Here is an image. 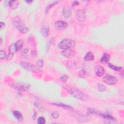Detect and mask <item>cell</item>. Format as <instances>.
<instances>
[{
	"label": "cell",
	"instance_id": "6da1fadb",
	"mask_svg": "<svg viewBox=\"0 0 124 124\" xmlns=\"http://www.w3.org/2000/svg\"><path fill=\"white\" fill-rule=\"evenodd\" d=\"M64 88L74 97L83 101H86L88 100V96L86 94L77 89L69 86H65Z\"/></svg>",
	"mask_w": 124,
	"mask_h": 124
},
{
	"label": "cell",
	"instance_id": "7a4b0ae2",
	"mask_svg": "<svg viewBox=\"0 0 124 124\" xmlns=\"http://www.w3.org/2000/svg\"><path fill=\"white\" fill-rule=\"evenodd\" d=\"M13 23L14 25L22 34H26L29 31V29L26 26L23 21L18 17L14 18Z\"/></svg>",
	"mask_w": 124,
	"mask_h": 124
},
{
	"label": "cell",
	"instance_id": "3957f363",
	"mask_svg": "<svg viewBox=\"0 0 124 124\" xmlns=\"http://www.w3.org/2000/svg\"><path fill=\"white\" fill-rule=\"evenodd\" d=\"M75 43L74 40L71 39L65 38L59 43L58 45V47L60 49L65 50V49H71L72 47L75 46Z\"/></svg>",
	"mask_w": 124,
	"mask_h": 124
},
{
	"label": "cell",
	"instance_id": "277c9868",
	"mask_svg": "<svg viewBox=\"0 0 124 124\" xmlns=\"http://www.w3.org/2000/svg\"><path fill=\"white\" fill-rule=\"evenodd\" d=\"M10 86L17 90L25 92L28 91L30 87L29 84L21 83H12L10 84Z\"/></svg>",
	"mask_w": 124,
	"mask_h": 124
},
{
	"label": "cell",
	"instance_id": "5b68a950",
	"mask_svg": "<svg viewBox=\"0 0 124 124\" xmlns=\"http://www.w3.org/2000/svg\"><path fill=\"white\" fill-rule=\"evenodd\" d=\"M20 65L22 67L26 69V70L34 72H37L39 71V68L38 67H35V65H33L32 64L27 63L25 62H22L20 63Z\"/></svg>",
	"mask_w": 124,
	"mask_h": 124
},
{
	"label": "cell",
	"instance_id": "8992f818",
	"mask_svg": "<svg viewBox=\"0 0 124 124\" xmlns=\"http://www.w3.org/2000/svg\"><path fill=\"white\" fill-rule=\"evenodd\" d=\"M103 82L109 85H114L118 82V79L114 76L107 75L103 78Z\"/></svg>",
	"mask_w": 124,
	"mask_h": 124
},
{
	"label": "cell",
	"instance_id": "52a82bcc",
	"mask_svg": "<svg viewBox=\"0 0 124 124\" xmlns=\"http://www.w3.org/2000/svg\"><path fill=\"white\" fill-rule=\"evenodd\" d=\"M76 18L77 20L83 22L86 19V12L84 9L78 10L76 13Z\"/></svg>",
	"mask_w": 124,
	"mask_h": 124
},
{
	"label": "cell",
	"instance_id": "ba28073f",
	"mask_svg": "<svg viewBox=\"0 0 124 124\" xmlns=\"http://www.w3.org/2000/svg\"><path fill=\"white\" fill-rule=\"evenodd\" d=\"M61 54L62 55H63L64 57L67 58H73L76 55L75 52L72 50L71 49H65V50L63 51Z\"/></svg>",
	"mask_w": 124,
	"mask_h": 124
},
{
	"label": "cell",
	"instance_id": "9c48e42d",
	"mask_svg": "<svg viewBox=\"0 0 124 124\" xmlns=\"http://www.w3.org/2000/svg\"><path fill=\"white\" fill-rule=\"evenodd\" d=\"M68 26L67 22L62 20H58L55 23V27L58 30H62L65 29Z\"/></svg>",
	"mask_w": 124,
	"mask_h": 124
},
{
	"label": "cell",
	"instance_id": "30bf717a",
	"mask_svg": "<svg viewBox=\"0 0 124 124\" xmlns=\"http://www.w3.org/2000/svg\"><path fill=\"white\" fill-rule=\"evenodd\" d=\"M16 52H17V51H16V47L15 46V44H11L9 47V53H8L7 57V60H11L13 57L14 53Z\"/></svg>",
	"mask_w": 124,
	"mask_h": 124
},
{
	"label": "cell",
	"instance_id": "8fae6325",
	"mask_svg": "<svg viewBox=\"0 0 124 124\" xmlns=\"http://www.w3.org/2000/svg\"><path fill=\"white\" fill-rule=\"evenodd\" d=\"M94 72L97 76L101 77L104 75L105 70L102 66L100 65H97L94 67Z\"/></svg>",
	"mask_w": 124,
	"mask_h": 124
},
{
	"label": "cell",
	"instance_id": "7c38bea8",
	"mask_svg": "<svg viewBox=\"0 0 124 124\" xmlns=\"http://www.w3.org/2000/svg\"><path fill=\"white\" fill-rule=\"evenodd\" d=\"M100 116L103 117L104 118L106 123H113L115 122L116 119L112 117V116L108 114H105L101 113Z\"/></svg>",
	"mask_w": 124,
	"mask_h": 124
},
{
	"label": "cell",
	"instance_id": "4fadbf2b",
	"mask_svg": "<svg viewBox=\"0 0 124 124\" xmlns=\"http://www.w3.org/2000/svg\"><path fill=\"white\" fill-rule=\"evenodd\" d=\"M63 15L65 18H69L72 15V11L69 6H65L63 10Z\"/></svg>",
	"mask_w": 124,
	"mask_h": 124
},
{
	"label": "cell",
	"instance_id": "5bb4252c",
	"mask_svg": "<svg viewBox=\"0 0 124 124\" xmlns=\"http://www.w3.org/2000/svg\"><path fill=\"white\" fill-rule=\"evenodd\" d=\"M41 33L42 35L43 36L46 37L48 36V35H49V33H50L48 26L46 25L43 26L41 29Z\"/></svg>",
	"mask_w": 124,
	"mask_h": 124
},
{
	"label": "cell",
	"instance_id": "9a60e30c",
	"mask_svg": "<svg viewBox=\"0 0 124 124\" xmlns=\"http://www.w3.org/2000/svg\"><path fill=\"white\" fill-rule=\"evenodd\" d=\"M23 44H24V42L21 39L18 40V41H17L15 43V47H16V49L17 52H18L19 50H20L21 48L23 46Z\"/></svg>",
	"mask_w": 124,
	"mask_h": 124
},
{
	"label": "cell",
	"instance_id": "2e32d148",
	"mask_svg": "<svg viewBox=\"0 0 124 124\" xmlns=\"http://www.w3.org/2000/svg\"><path fill=\"white\" fill-rule=\"evenodd\" d=\"M110 55L108 53H104L100 59V62L102 64H107L110 60Z\"/></svg>",
	"mask_w": 124,
	"mask_h": 124
},
{
	"label": "cell",
	"instance_id": "e0dca14e",
	"mask_svg": "<svg viewBox=\"0 0 124 124\" xmlns=\"http://www.w3.org/2000/svg\"><path fill=\"white\" fill-rule=\"evenodd\" d=\"M13 115L14 117L19 122H22L23 120V117L22 114L18 111H14L13 112Z\"/></svg>",
	"mask_w": 124,
	"mask_h": 124
},
{
	"label": "cell",
	"instance_id": "ac0fdd59",
	"mask_svg": "<svg viewBox=\"0 0 124 124\" xmlns=\"http://www.w3.org/2000/svg\"><path fill=\"white\" fill-rule=\"evenodd\" d=\"M8 5L11 8L15 9L18 7V2L17 1H10L8 3Z\"/></svg>",
	"mask_w": 124,
	"mask_h": 124
},
{
	"label": "cell",
	"instance_id": "d6986e66",
	"mask_svg": "<svg viewBox=\"0 0 124 124\" xmlns=\"http://www.w3.org/2000/svg\"><path fill=\"white\" fill-rule=\"evenodd\" d=\"M84 59L85 61H92L94 59V56L91 52H88L86 54L84 58Z\"/></svg>",
	"mask_w": 124,
	"mask_h": 124
},
{
	"label": "cell",
	"instance_id": "ffe728a7",
	"mask_svg": "<svg viewBox=\"0 0 124 124\" xmlns=\"http://www.w3.org/2000/svg\"><path fill=\"white\" fill-rule=\"evenodd\" d=\"M52 104H53V105H55V106H58V107H62L63 108H64L65 109H68V110H71V109H72V108L70 106H68L67 105H65V104H61V103H51Z\"/></svg>",
	"mask_w": 124,
	"mask_h": 124
},
{
	"label": "cell",
	"instance_id": "44dd1931",
	"mask_svg": "<svg viewBox=\"0 0 124 124\" xmlns=\"http://www.w3.org/2000/svg\"><path fill=\"white\" fill-rule=\"evenodd\" d=\"M79 75L82 78H85L87 77V73L84 69H82L79 72Z\"/></svg>",
	"mask_w": 124,
	"mask_h": 124
},
{
	"label": "cell",
	"instance_id": "7402d4cb",
	"mask_svg": "<svg viewBox=\"0 0 124 124\" xmlns=\"http://www.w3.org/2000/svg\"><path fill=\"white\" fill-rule=\"evenodd\" d=\"M60 2V1H56L54 2H53V3L49 5H48L45 9V12L46 13H47L48 12V11L50 10L54 6H55L56 5H57L58 3H59Z\"/></svg>",
	"mask_w": 124,
	"mask_h": 124
},
{
	"label": "cell",
	"instance_id": "603a6c76",
	"mask_svg": "<svg viewBox=\"0 0 124 124\" xmlns=\"http://www.w3.org/2000/svg\"><path fill=\"white\" fill-rule=\"evenodd\" d=\"M67 65L70 68L74 69V68H77L76 63L75 62H74L73 61H71L69 62L67 64Z\"/></svg>",
	"mask_w": 124,
	"mask_h": 124
},
{
	"label": "cell",
	"instance_id": "cb8c5ba5",
	"mask_svg": "<svg viewBox=\"0 0 124 124\" xmlns=\"http://www.w3.org/2000/svg\"><path fill=\"white\" fill-rule=\"evenodd\" d=\"M108 65H109V66L111 68H112L113 70H115V71H120V70H121L122 69V67H119V66H115V65H112V64H110V63H109Z\"/></svg>",
	"mask_w": 124,
	"mask_h": 124
},
{
	"label": "cell",
	"instance_id": "d4e9b609",
	"mask_svg": "<svg viewBox=\"0 0 124 124\" xmlns=\"http://www.w3.org/2000/svg\"><path fill=\"white\" fill-rule=\"evenodd\" d=\"M98 89L100 92H104L106 90V86H105L103 84L99 83H98Z\"/></svg>",
	"mask_w": 124,
	"mask_h": 124
},
{
	"label": "cell",
	"instance_id": "484cf974",
	"mask_svg": "<svg viewBox=\"0 0 124 124\" xmlns=\"http://www.w3.org/2000/svg\"><path fill=\"white\" fill-rule=\"evenodd\" d=\"M43 65H44V62L42 60H39L36 63V66L38 68H42L43 66Z\"/></svg>",
	"mask_w": 124,
	"mask_h": 124
},
{
	"label": "cell",
	"instance_id": "4316f807",
	"mask_svg": "<svg viewBox=\"0 0 124 124\" xmlns=\"http://www.w3.org/2000/svg\"><path fill=\"white\" fill-rule=\"evenodd\" d=\"M37 123L39 124H44L46 123L45 119L43 117H39L37 119Z\"/></svg>",
	"mask_w": 124,
	"mask_h": 124
},
{
	"label": "cell",
	"instance_id": "83f0119b",
	"mask_svg": "<svg viewBox=\"0 0 124 124\" xmlns=\"http://www.w3.org/2000/svg\"><path fill=\"white\" fill-rule=\"evenodd\" d=\"M6 56V53L4 50H1L0 51V58L1 59H4Z\"/></svg>",
	"mask_w": 124,
	"mask_h": 124
},
{
	"label": "cell",
	"instance_id": "f1b7e54d",
	"mask_svg": "<svg viewBox=\"0 0 124 124\" xmlns=\"http://www.w3.org/2000/svg\"><path fill=\"white\" fill-rule=\"evenodd\" d=\"M68 79V77L66 75H64L63 76H62L61 78H60V80L62 82H64V83H65L67 82V80Z\"/></svg>",
	"mask_w": 124,
	"mask_h": 124
},
{
	"label": "cell",
	"instance_id": "f546056e",
	"mask_svg": "<svg viewBox=\"0 0 124 124\" xmlns=\"http://www.w3.org/2000/svg\"><path fill=\"white\" fill-rule=\"evenodd\" d=\"M28 52H29V49L28 48H24L21 52V55L23 56V57H24V56L26 55V54L28 53Z\"/></svg>",
	"mask_w": 124,
	"mask_h": 124
},
{
	"label": "cell",
	"instance_id": "4dcf8cb0",
	"mask_svg": "<svg viewBox=\"0 0 124 124\" xmlns=\"http://www.w3.org/2000/svg\"><path fill=\"white\" fill-rule=\"evenodd\" d=\"M52 116L53 118L56 119L59 117V114L56 112H53L52 113Z\"/></svg>",
	"mask_w": 124,
	"mask_h": 124
},
{
	"label": "cell",
	"instance_id": "1f68e13d",
	"mask_svg": "<svg viewBox=\"0 0 124 124\" xmlns=\"http://www.w3.org/2000/svg\"><path fill=\"white\" fill-rule=\"evenodd\" d=\"M5 26H6L5 23L3 22H1V23H0V27H1V28H1V30L4 29Z\"/></svg>",
	"mask_w": 124,
	"mask_h": 124
},
{
	"label": "cell",
	"instance_id": "d6a6232c",
	"mask_svg": "<svg viewBox=\"0 0 124 124\" xmlns=\"http://www.w3.org/2000/svg\"><path fill=\"white\" fill-rule=\"evenodd\" d=\"M79 2H78V1H74V2L73 3L72 5H73V6H78V5H79Z\"/></svg>",
	"mask_w": 124,
	"mask_h": 124
},
{
	"label": "cell",
	"instance_id": "836d02e7",
	"mask_svg": "<svg viewBox=\"0 0 124 124\" xmlns=\"http://www.w3.org/2000/svg\"><path fill=\"white\" fill-rule=\"evenodd\" d=\"M2 43H3V39L2 38H0V45H2Z\"/></svg>",
	"mask_w": 124,
	"mask_h": 124
},
{
	"label": "cell",
	"instance_id": "e575fe53",
	"mask_svg": "<svg viewBox=\"0 0 124 124\" xmlns=\"http://www.w3.org/2000/svg\"><path fill=\"white\" fill-rule=\"evenodd\" d=\"M26 3H32L33 1H25Z\"/></svg>",
	"mask_w": 124,
	"mask_h": 124
}]
</instances>
